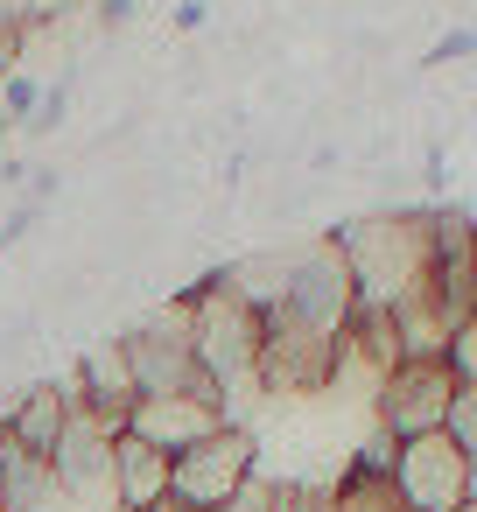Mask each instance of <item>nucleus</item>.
<instances>
[{
  "instance_id": "nucleus-12",
  "label": "nucleus",
  "mask_w": 477,
  "mask_h": 512,
  "mask_svg": "<svg viewBox=\"0 0 477 512\" xmlns=\"http://www.w3.org/2000/svg\"><path fill=\"white\" fill-rule=\"evenodd\" d=\"M463 512H477V456H463Z\"/></svg>"
},
{
  "instance_id": "nucleus-5",
  "label": "nucleus",
  "mask_w": 477,
  "mask_h": 512,
  "mask_svg": "<svg viewBox=\"0 0 477 512\" xmlns=\"http://www.w3.org/2000/svg\"><path fill=\"white\" fill-rule=\"evenodd\" d=\"M393 498L407 512H463V449L435 428V435H414L393 449Z\"/></svg>"
},
{
  "instance_id": "nucleus-6",
  "label": "nucleus",
  "mask_w": 477,
  "mask_h": 512,
  "mask_svg": "<svg viewBox=\"0 0 477 512\" xmlns=\"http://www.w3.org/2000/svg\"><path fill=\"white\" fill-rule=\"evenodd\" d=\"M218 428H225V407L204 400V393H141L134 414H127V435H141V442H155L169 456H183L190 442H204Z\"/></svg>"
},
{
  "instance_id": "nucleus-10",
  "label": "nucleus",
  "mask_w": 477,
  "mask_h": 512,
  "mask_svg": "<svg viewBox=\"0 0 477 512\" xmlns=\"http://www.w3.org/2000/svg\"><path fill=\"white\" fill-rule=\"evenodd\" d=\"M442 365L456 372V386H477V316H463V323H456V337H449Z\"/></svg>"
},
{
  "instance_id": "nucleus-2",
  "label": "nucleus",
  "mask_w": 477,
  "mask_h": 512,
  "mask_svg": "<svg viewBox=\"0 0 477 512\" xmlns=\"http://www.w3.org/2000/svg\"><path fill=\"white\" fill-rule=\"evenodd\" d=\"M120 344H127V365H134L141 393H204V400H218V386H211V372L197 365V344H190V295L155 302L134 330H120Z\"/></svg>"
},
{
  "instance_id": "nucleus-11",
  "label": "nucleus",
  "mask_w": 477,
  "mask_h": 512,
  "mask_svg": "<svg viewBox=\"0 0 477 512\" xmlns=\"http://www.w3.org/2000/svg\"><path fill=\"white\" fill-rule=\"evenodd\" d=\"M274 491H281V484H274V477H260V470H253V477H246V484H239V498H232V505H225V512H274Z\"/></svg>"
},
{
  "instance_id": "nucleus-4",
  "label": "nucleus",
  "mask_w": 477,
  "mask_h": 512,
  "mask_svg": "<svg viewBox=\"0 0 477 512\" xmlns=\"http://www.w3.org/2000/svg\"><path fill=\"white\" fill-rule=\"evenodd\" d=\"M449 400H456V372L442 358H400L379 393H372V414H379V435L393 442H414V435H435L449 421Z\"/></svg>"
},
{
  "instance_id": "nucleus-7",
  "label": "nucleus",
  "mask_w": 477,
  "mask_h": 512,
  "mask_svg": "<svg viewBox=\"0 0 477 512\" xmlns=\"http://www.w3.org/2000/svg\"><path fill=\"white\" fill-rule=\"evenodd\" d=\"M71 393H78V407H85V414H99V421L127 428V414H134V400H141L134 365H127V344H120V337L92 344V351L78 358V372H71Z\"/></svg>"
},
{
  "instance_id": "nucleus-8",
  "label": "nucleus",
  "mask_w": 477,
  "mask_h": 512,
  "mask_svg": "<svg viewBox=\"0 0 477 512\" xmlns=\"http://www.w3.org/2000/svg\"><path fill=\"white\" fill-rule=\"evenodd\" d=\"M169 470H176V456L169 449H155V442H141V435H113V498H120V512H148V505H162L169 498Z\"/></svg>"
},
{
  "instance_id": "nucleus-3",
  "label": "nucleus",
  "mask_w": 477,
  "mask_h": 512,
  "mask_svg": "<svg viewBox=\"0 0 477 512\" xmlns=\"http://www.w3.org/2000/svg\"><path fill=\"white\" fill-rule=\"evenodd\" d=\"M253 470H260V435L225 421L218 435H204V442H190V449L176 456V470H169V498H176L183 512H225Z\"/></svg>"
},
{
  "instance_id": "nucleus-1",
  "label": "nucleus",
  "mask_w": 477,
  "mask_h": 512,
  "mask_svg": "<svg viewBox=\"0 0 477 512\" xmlns=\"http://www.w3.org/2000/svg\"><path fill=\"white\" fill-rule=\"evenodd\" d=\"M330 239L344 246L351 288L372 309H400L435 288V211H372Z\"/></svg>"
},
{
  "instance_id": "nucleus-9",
  "label": "nucleus",
  "mask_w": 477,
  "mask_h": 512,
  "mask_svg": "<svg viewBox=\"0 0 477 512\" xmlns=\"http://www.w3.org/2000/svg\"><path fill=\"white\" fill-rule=\"evenodd\" d=\"M442 435L463 449V456H477V386H456V400H449V421H442Z\"/></svg>"
}]
</instances>
